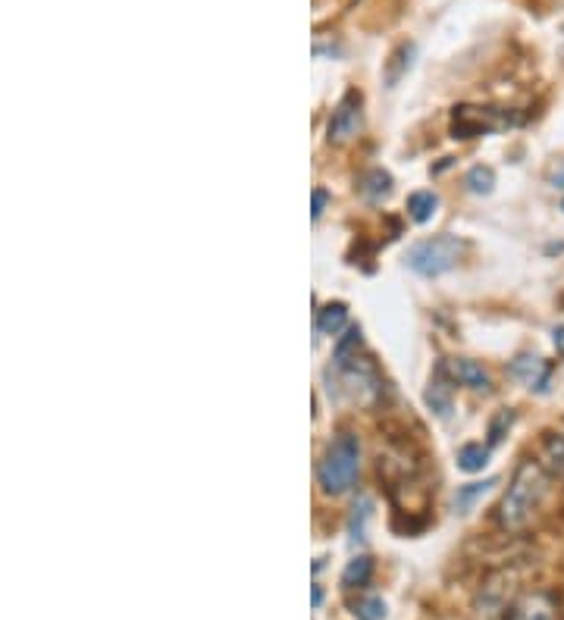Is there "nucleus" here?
Segmentation results:
<instances>
[{
  "label": "nucleus",
  "mask_w": 564,
  "mask_h": 620,
  "mask_svg": "<svg viewBox=\"0 0 564 620\" xmlns=\"http://www.w3.org/2000/svg\"><path fill=\"white\" fill-rule=\"evenodd\" d=\"M545 489H549V476L539 467L536 460H524L518 470H514V480L508 486L505 499L499 508V524L505 530H524L530 524L533 511L543 501Z\"/></svg>",
  "instance_id": "nucleus-1"
},
{
  "label": "nucleus",
  "mask_w": 564,
  "mask_h": 620,
  "mask_svg": "<svg viewBox=\"0 0 564 620\" xmlns=\"http://www.w3.org/2000/svg\"><path fill=\"white\" fill-rule=\"evenodd\" d=\"M361 470V442L354 433H339L323 451L320 467H317V480L327 495H342L354 486Z\"/></svg>",
  "instance_id": "nucleus-2"
},
{
  "label": "nucleus",
  "mask_w": 564,
  "mask_h": 620,
  "mask_svg": "<svg viewBox=\"0 0 564 620\" xmlns=\"http://www.w3.org/2000/svg\"><path fill=\"white\" fill-rule=\"evenodd\" d=\"M464 251H468V244H464L461 238L433 236V238H423V242L411 244L404 263H408V269H414L417 276L433 279V276H443V273H449L452 267H458Z\"/></svg>",
  "instance_id": "nucleus-3"
},
{
  "label": "nucleus",
  "mask_w": 564,
  "mask_h": 620,
  "mask_svg": "<svg viewBox=\"0 0 564 620\" xmlns=\"http://www.w3.org/2000/svg\"><path fill=\"white\" fill-rule=\"evenodd\" d=\"M329 376H336V389L354 404H373L379 395V379L377 370L367 364L364 358H345V360H333V370Z\"/></svg>",
  "instance_id": "nucleus-4"
},
{
  "label": "nucleus",
  "mask_w": 564,
  "mask_h": 620,
  "mask_svg": "<svg viewBox=\"0 0 564 620\" xmlns=\"http://www.w3.org/2000/svg\"><path fill=\"white\" fill-rule=\"evenodd\" d=\"M505 126H511V120L489 107H458L452 113V135L455 138H477V135L495 132V128Z\"/></svg>",
  "instance_id": "nucleus-5"
},
{
  "label": "nucleus",
  "mask_w": 564,
  "mask_h": 620,
  "mask_svg": "<svg viewBox=\"0 0 564 620\" xmlns=\"http://www.w3.org/2000/svg\"><path fill=\"white\" fill-rule=\"evenodd\" d=\"M361 126H364V116H361V95L348 91L345 97L339 101V107L333 110L327 126V138L333 145H348L361 135Z\"/></svg>",
  "instance_id": "nucleus-6"
},
{
  "label": "nucleus",
  "mask_w": 564,
  "mask_h": 620,
  "mask_svg": "<svg viewBox=\"0 0 564 620\" xmlns=\"http://www.w3.org/2000/svg\"><path fill=\"white\" fill-rule=\"evenodd\" d=\"M508 620H558V605L552 601V595L530 592L520 601H514Z\"/></svg>",
  "instance_id": "nucleus-7"
},
{
  "label": "nucleus",
  "mask_w": 564,
  "mask_h": 620,
  "mask_svg": "<svg viewBox=\"0 0 564 620\" xmlns=\"http://www.w3.org/2000/svg\"><path fill=\"white\" fill-rule=\"evenodd\" d=\"M508 376L518 379L527 389H545V379H549V364L536 354H520L508 367Z\"/></svg>",
  "instance_id": "nucleus-8"
},
{
  "label": "nucleus",
  "mask_w": 564,
  "mask_h": 620,
  "mask_svg": "<svg viewBox=\"0 0 564 620\" xmlns=\"http://www.w3.org/2000/svg\"><path fill=\"white\" fill-rule=\"evenodd\" d=\"M443 370L449 373L455 383L468 385V389H474V392H489V389H493V379H489V373L483 370L480 364H474V360H464V358L443 360Z\"/></svg>",
  "instance_id": "nucleus-9"
},
{
  "label": "nucleus",
  "mask_w": 564,
  "mask_h": 620,
  "mask_svg": "<svg viewBox=\"0 0 564 620\" xmlns=\"http://www.w3.org/2000/svg\"><path fill=\"white\" fill-rule=\"evenodd\" d=\"M358 188L370 204H379V201H386L392 194V176L386 173V169H367V173L361 176Z\"/></svg>",
  "instance_id": "nucleus-10"
},
{
  "label": "nucleus",
  "mask_w": 564,
  "mask_h": 620,
  "mask_svg": "<svg viewBox=\"0 0 564 620\" xmlns=\"http://www.w3.org/2000/svg\"><path fill=\"white\" fill-rule=\"evenodd\" d=\"M345 323H348V307L342 304V301H336V304H327L323 310H317V333L320 335L342 333Z\"/></svg>",
  "instance_id": "nucleus-11"
},
{
  "label": "nucleus",
  "mask_w": 564,
  "mask_h": 620,
  "mask_svg": "<svg viewBox=\"0 0 564 620\" xmlns=\"http://www.w3.org/2000/svg\"><path fill=\"white\" fill-rule=\"evenodd\" d=\"M427 404H430L439 417H449V410H452V385L445 383L443 367L436 370V379H433L430 389H427Z\"/></svg>",
  "instance_id": "nucleus-12"
},
{
  "label": "nucleus",
  "mask_w": 564,
  "mask_h": 620,
  "mask_svg": "<svg viewBox=\"0 0 564 620\" xmlns=\"http://www.w3.org/2000/svg\"><path fill=\"white\" fill-rule=\"evenodd\" d=\"M436 207H439V198L433 192H414L408 198V217L414 219V223H430Z\"/></svg>",
  "instance_id": "nucleus-13"
},
{
  "label": "nucleus",
  "mask_w": 564,
  "mask_h": 620,
  "mask_svg": "<svg viewBox=\"0 0 564 620\" xmlns=\"http://www.w3.org/2000/svg\"><path fill=\"white\" fill-rule=\"evenodd\" d=\"M370 574H373V561L367 555H358L348 561L345 574H342V586L345 589H361L370 583Z\"/></svg>",
  "instance_id": "nucleus-14"
},
{
  "label": "nucleus",
  "mask_w": 564,
  "mask_h": 620,
  "mask_svg": "<svg viewBox=\"0 0 564 620\" xmlns=\"http://www.w3.org/2000/svg\"><path fill=\"white\" fill-rule=\"evenodd\" d=\"M486 464H489V445L470 442V445H464L461 451H458V467H461L464 474H477V470H483Z\"/></svg>",
  "instance_id": "nucleus-15"
},
{
  "label": "nucleus",
  "mask_w": 564,
  "mask_h": 620,
  "mask_svg": "<svg viewBox=\"0 0 564 620\" xmlns=\"http://www.w3.org/2000/svg\"><path fill=\"white\" fill-rule=\"evenodd\" d=\"M411 57H414V45H402L395 54H392L389 66H386V85H389V88H395L398 79L411 70Z\"/></svg>",
  "instance_id": "nucleus-16"
},
{
  "label": "nucleus",
  "mask_w": 564,
  "mask_h": 620,
  "mask_svg": "<svg viewBox=\"0 0 564 620\" xmlns=\"http://www.w3.org/2000/svg\"><path fill=\"white\" fill-rule=\"evenodd\" d=\"M495 483H499V480L493 476V480H483V483H470V486H461V489H458V495H455V508H458L461 514H468L470 505H474L477 499H483V495H486L489 489L495 486Z\"/></svg>",
  "instance_id": "nucleus-17"
},
{
  "label": "nucleus",
  "mask_w": 564,
  "mask_h": 620,
  "mask_svg": "<svg viewBox=\"0 0 564 620\" xmlns=\"http://www.w3.org/2000/svg\"><path fill=\"white\" fill-rule=\"evenodd\" d=\"M352 614L358 620H383L386 617V601L379 595H367L352 605Z\"/></svg>",
  "instance_id": "nucleus-18"
},
{
  "label": "nucleus",
  "mask_w": 564,
  "mask_h": 620,
  "mask_svg": "<svg viewBox=\"0 0 564 620\" xmlns=\"http://www.w3.org/2000/svg\"><path fill=\"white\" fill-rule=\"evenodd\" d=\"M464 182H468V188L474 194H489V192H493V186H495V173L489 167H474Z\"/></svg>",
  "instance_id": "nucleus-19"
},
{
  "label": "nucleus",
  "mask_w": 564,
  "mask_h": 620,
  "mask_svg": "<svg viewBox=\"0 0 564 620\" xmlns=\"http://www.w3.org/2000/svg\"><path fill=\"white\" fill-rule=\"evenodd\" d=\"M367 514H370V501H361V505H354V514H352V524H348V533H352V542H361L364 539V520Z\"/></svg>",
  "instance_id": "nucleus-20"
},
{
  "label": "nucleus",
  "mask_w": 564,
  "mask_h": 620,
  "mask_svg": "<svg viewBox=\"0 0 564 620\" xmlns=\"http://www.w3.org/2000/svg\"><path fill=\"white\" fill-rule=\"evenodd\" d=\"M514 423V410H502L499 417L493 420V426H489V445H495V442H502V435H505V429Z\"/></svg>",
  "instance_id": "nucleus-21"
},
{
  "label": "nucleus",
  "mask_w": 564,
  "mask_h": 620,
  "mask_svg": "<svg viewBox=\"0 0 564 620\" xmlns=\"http://www.w3.org/2000/svg\"><path fill=\"white\" fill-rule=\"evenodd\" d=\"M327 204H329V194L323 192V188H314V207H311V217L320 219L323 211H327Z\"/></svg>",
  "instance_id": "nucleus-22"
},
{
  "label": "nucleus",
  "mask_w": 564,
  "mask_h": 620,
  "mask_svg": "<svg viewBox=\"0 0 564 620\" xmlns=\"http://www.w3.org/2000/svg\"><path fill=\"white\" fill-rule=\"evenodd\" d=\"M552 342H555V351L564 354V323H561V327H555V333H552Z\"/></svg>",
  "instance_id": "nucleus-23"
},
{
  "label": "nucleus",
  "mask_w": 564,
  "mask_h": 620,
  "mask_svg": "<svg viewBox=\"0 0 564 620\" xmlns=\"http://www.w3.org/2000/svg\"><path fill=\"white\" fill-rule=\"evenodd\" d=\"M552 186H555V188H564V163L555 169V176H552Z\"/></svg>",
  "instance_id": "nucleus-24"
},
{
  "label": "nucleus",
  "mask_w": 564,
  "mask_h": 620,
  "mask_svg": "<svg viewBox=\"0 0 564 620\" xmlns=\"http://www.w3.org/2000/svg\"><path fill=\"white\" fill-rule=\"evenodd\" d=\"M320 605H323V589L314 586V608H320Z\"/></svg>",
  "instance_id": "nucleus-25"
},
{
  "label": "nucleus",
  "mask_w": 564,
  "mask_h": 620,
  "mask_svg": "<svg viewBox=\"0 0 564 620\" xmlns=\"http://www.w3.org/2000/svg\"><path fill=\"white\" fill-rule=\"evenodd\" d=\"M561 207H564V204H561Z\"/></svg>",
  "instance_id": "nucleus-26"
}]
</instances>
